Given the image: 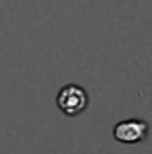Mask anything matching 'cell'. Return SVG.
<instances>
[{
  "mask_svg": "<svg viewBox=\"0 0 152 154\" xmlns=\"http://www.w3.org/2000/svg\"><path fill=\"white\" fill-rule=\"evenodd\" d=\"M57 107L61 109L65 115L68 117H76L80 113H84L88 109V103H90V98H88V92L84 90L80 84H66L59 90L57 98Z\"/></svg>",
  "mask_w": 152,
  "mask_h": 154,
  "instance_id": "6da1fadb",
  "label": "cell"
},
{
  "mask_svg": "<svg viewBox=\"0 0 152 154\" xmlns=\"http://www.w3.org/2000/svg\"><path fill=\"white\" fill-rule=\"evenodd\" d=\"M150 127L144 119H123L113 127V139L123 144H138L148 139Z\"/></svg>",
  "mask_w": 152,
  "mask_h": 154,
  "instance_id": "7a4b0ae2",
  "label": "cell"
}]
</instances>
